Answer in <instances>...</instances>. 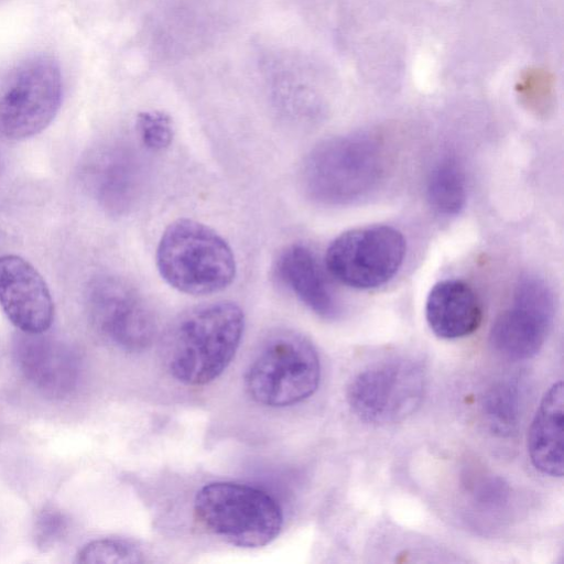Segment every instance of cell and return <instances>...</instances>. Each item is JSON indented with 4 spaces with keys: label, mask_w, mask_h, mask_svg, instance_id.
I'll list each match as a JSON object with an SVG mask.
<instances>
[{
    "label": "cell",
    "mask_w": 564,
    "mask_h": 564,
    "mask_svg": "<svg viewBox=\"0 0 564 564\" xmlns=\"http://www.w3.org/2000/svg\"><path fill=\"white\" fill-rule=\"evenodd\" d=\"M564 391L562 381L544 393L528 434V454L534 468L551 477L563 476Z\"/></svg>",
    "instance_id": "obj_16"
},
{
    "label": "cell",
    "mask_w": 564,
    "mask_h": 564,
    "mask_svg": "<svg viewBox=\"0 0 564 564\" xmlns=\"http://www.w3.org/2000/svg\"><path fill=\"white\" fill-rule=\"evenodd\" d=\"M553 316L551 290L542 279L527 275L518 282L512 304L495 319L489 343L506 359H530L543 347Z\"/></svg>",
    "instance_id": "obj_10"
},
{
    "label": "cell",
    "mask_w": 564,
    "mask_h": 564,
    "mask_svg": "<svg viewBox=\"0 0 564 564\" xmlns=\"http://www.w3.org/2000/svg\"><path fill=\"white\" fill-rule=\"evenodd\" d=\"M274 274L307 308L325 319L340 313L339 302L314 251L303 243H292L278 256Z\"/></svg>",
    "instance_id": "obj_14"
},
{
    "label": "cell",
    "mask_w": 564,
    "mask_h": 564,
    "mask_svg": "<svg viewBox=\"0 0 564 564\" xmlns=\"http://www.w3.org/2000/svg\"><path fill=\"white\" fill-rule=\"evenodd\" d=\"M0 305L11 323L26 334H43L54 318V303L45 280L17 254L0 256Z\"/></svg>",
    "instance_id": "obj_13"
},
{
    "label": "cell",
    "mask_w": 564,
    "mask_h": 564,
    "mask_svg": "<svg viewBox=\"0 0 564 564\" xmlns=\"http://www.w3.org/2000/svg\"><path fill=\"white\" fill-rule=\"evenodd\" d=\"M243 329V312L234 302L217 301L188 308L165 334L167 371L185 386L214 381L235 357Z\"/></svg>",
    "instance_id": "obj_1"
},
{
    "label": "cell",
    "mask_w": 564,
    "mask_h": 564,
    "mask_svg": "<svg viewBox=\"0 0 564 564\" xmlns=\"http://www.w3.org/2000/svg\"><path fill=\"white\" fill-rule=\"evenodd\" d=\"M430 206L438 215L449 217L466 204V180L462 166L453 158H444L430 172L426 185Z\"/></svg>",
    "instance_id": "obj_18"
},
{
    "label": "cell",
    "mask_w": 564,
    "mask_h": 564,
    "mask_svg": "<svg viewBox=\"0 0 564 564\" xmlns=\"http://www.w3.org/2000/svg\"><path fill=\"white\" fill-rule=\"evenodd\" d=\"M13 357L23 377L47 397H68L78 386L80 358L63 341L21 332L13 341Z\"/></svg>",
    "instance_id": "obj_12"
},
{
    "label": "cell",
    "mask_w": 564,
    "mask_h": 564,
    "mask_svg": "<svg viewBox=\"0 0 564 564\" xmlns=\"http://www.w3.org/2000/svg\"><path fill=\"white\" fill-rule=\"evenodd\" d=\"M197 520L224 541L247 549L271 543L283 527L276 500L262 489L232 481L202 487L194 500Z\"/></svg>",
    "instance_id": "obj_5"
},
{
    "label": "cell",
    "mask_w": 564,
    "mask_h": 564,
    "mask_svg": "<svg viewBox=\"0 0 564 564\" xmlns=\"http://www.w3.org/2000/svg\"><path fill=\"white\" fill-rule=\"evenodd\" d=\"M143 553L133 543L122 540L106 538L87 543L77 554L79 563H142Z\"/></svg>",
    "instance_id": "obj_19"
},
{
    "label": "cell",
    "mask_w": 564,
    "mask_h": 564,
    "mask_svg": "<svg viewBox=\"0 0 564 564\" xmlns=\"http://www.w3.org/2000/svg\"><path fill=\"white\" fill-rule=\"evenodd\" d=\"M162 279L189 295H209L227 289L237 264L228 242L213 228L181 218L162 232L155 254Z\"/></svg>",
    "instance_id": "obj_3"
},
{
    "label": "cell",
    "mask_w": 564,
    "mask_h": 564,
    "mask_svg": "<svg viewBox=\"0 0 564 564\" xmlns=\"http://www.w3.org/2000/svg\"><path fill=\"white\" fill-rule=\"evenodd\" d=\"M386 155L381 143L368 134L334 137L306 155L301 182L305 194L321 205L345 206L375 192L383 178Z\"/></svg>",
    "instance_id": "obj_2"
},
{
    "label": "cell",
    "mask_w": 564,
    "mask_h": 564,
    "mask_svg": "<svg viewBox=\"0 0 564 564\" xmlns=\"http://www.w3.org/2000/svg\"><path fill=\"white\" fill-rule=\"evenodd\" d=\"M80 180L90 197L107 214H129L139 203L145 185L140 153L122 141L105 142L82 162Z\"/></svg>",
    "instance_id": "obj_11"
},
{
    "label": "cell",
    "mask_w": 564,
    "mask_h": 564,
    "mask_svg": "<svg viewBox=\"0 0 564 564\" xmlns=\"http://www.w3.org/2000/svg\"><path fill=\"white\" fill-rule=\"evenodd\" d=\"M321 362L313 344L292 329L270 333L245 373L248 394L270 408L297 404L315 393Z\"/></svg>",
    "instance_id": "obj_4"
},
{
    "label": "cell",
    "mask_w": 564,
    "mask_h": 564,
    "mask_svg": "<svg viewBox=\"0 0 564 564\" xmlns=\"http://www.w3.org/2000/svg\"><path fill=\"white\" fill-rule=\"evenodd\" d=\"M86 306L95 329L123 351H143L155 339L158 323L151 305L120 276L94 278L86 289Z\"/></svg>",
    "instance_id": "obj_9"
},
{
    "label": "cell",
    "mask_w": 564,
    "mask_h": 564,
    "mask_svg": "<svg viewBox=\"0 0 564 564\" xmlns=\"http://www.w3.org/2000/svg\"><path fill=\"white\" fill-rule=\"evenodd\" d=\"M507 494V487L500 479L489 478L481 481L476 497L482 507L496 508L506 501Z\"/></svg>",
    "instance_id": "obj_22"
},
{
    "label": "cell",
    "mask_w": 564,
    "mask_h": 564,
    "mask_svg": "<svg viewBox=\"0 0 564 564\" xmlns=\"http://www.w3.org/2000/svg\"><path fill=\"white\" fill-rule=\"evenodd\" d=\"M63 99V77L50 56H32L19 64L0 88V139L22 141L56 117Z\"/></svg>",
    "instance_id": "obj_7"
},
{
    "label": "cell",
    "mask_w": 564,
    "mask_h": 564,
    "mask_svg": "<svg viewBox=\"0 0 564 564\" xmlns=\"http://www.w3.org/2000/svg\"><path fill=\"white\" fill-rule=\"evenodd\" d=\"M482 413L489 430L500 437L517 433L522 417L523 392L514 378L492 384L482 398Z\"/></svg>",
    "instance_id": "obj_17"
},
{
    "label": "cell",
    "mask_w": 564,
    "mask_h": 564,
    "mask_svg": "<svg viewBox=\"0 0 564 564\" xmlns=\"http://www.w3.org/2000/svg\"><path fill=\"white\" fill-rule=\"evenodd\" d=\"M425 318L431 330L443 339H458L479 327L482 311L474 289L457 279L437 282L425 303Z\"/></svg>",
    "instance_id": "obj_15"
},
{
    "label": "cell",
    "mask_w": 564,
    "mask_h": 564,
    "mask_svg": "<svg viewBox=\"0 0 564 564\" xmlns=\"http://www.w3.org/2000/svg\"><path fill=\"white\" fill-rule=\"evenodd\" d=\"M406 252L401 231L386 225L349 229L328 246L325 265L343 284L358 290L379 288L400 270Z\"/></svg>",
    "instance_id": "obj_8"
},
{
    "label": "cell",
    "mask_w": 564,
    "mask_h": 564,
    "mask_svg": "<svg viewBox=\"0 0 564 564\" xmlns=\"http://www.w3.org/2000/svg\"><path fill=\"white\" fill-rule=\"evenodd\" d=\"M422 364L409 356H391L367 365L350 380L346 398L361 421L375 425L399 423L412 415L425 391Z\"/></svg>",
    "instance_id": "obj_6"
},
{
    "label": "cell",
    "mask_w": 564,
    "mask_h": 564,
    "mask_svg": "<svg viewBox=\"0 0 564 564\" xmlns=\"http://www.w3.org/2000/svg\"><path fill=\"white\" fill-rule=\"evenodd\" d=\"M68 518L55 509L41 511L34 524V539L36 545L42 549H51L57 544L67 533Z\"/></svg>",
    "instance_id": "obj_21"
},
{
    "label": "cell",
    "mask_w": 564,
    "mask_h": 564,
    "mask_svg": "<svg viewBox=\"0 0 564 564\" xmlns=\"http://www.w3.org/2000/svg\"><path fill=\"white\" fill-rule=\"evenodd\" d=\"M135 129L144 148L150 151H163L173 141L174 128L172 119L162 111H142L135 120Z\"/></svg>",
    "instance_id": "obj_20"
}]
</instances>
